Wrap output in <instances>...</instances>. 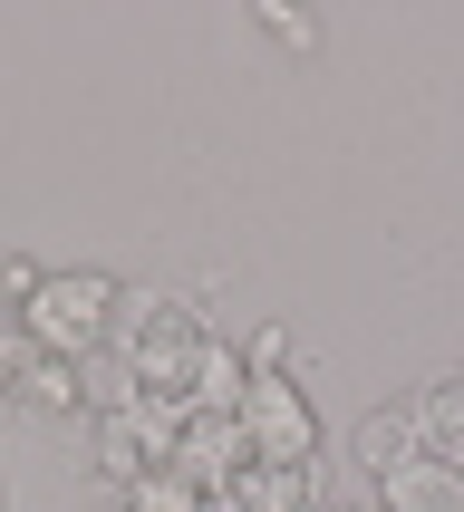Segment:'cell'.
Here are the masks:
<instances>
[{"mask_svg": "<svg viewBox=\"0 0 464 512\" xmlns=\"http://www.w3.org/2000/svg\"><path fill=\"white\" fill-rule=\"evenodd\" d=\"M213 358V329H203L184 300H116V368H126V397L155 406H194V377Z\"/></svg>", "mask_w": 464, "mask_h": 512, "instance_id": "6da1fadb", "label": "cell"}, {"mask_svg": "<svg viewBox=\"0 0 464 512\" xmlns=\"http://www.w3.org/2000/svg\"><path fill=\"white\" fill-rule=\"evenodd\" d=\"M116 300L126 290L107 281V271H39L20 300V339L39 348V358H97V348L116 339Z\"/></svg>", "mask_w": 464, "mask_h": 512, "instance_id": "7a4b0ae2", "label": "cell"}, {"mask_svg": "<svg viewBox=\"0 0 464 512\" xmlns=\"http://www.w3.org/2000/svg\"><path fill=\"white\" fill-rule=\"evenodd\" d=\"M232 426H242V445H252L261 464H310L319 455V406H310V387L281 377V368H252V377H242Z\"/></svg>", "mask_w": 464, "mask_h": 512, "instance_id": "3957f363", "label": "cell"}, {"mask_svg": "<svg viewBox=\"0 0 464 512\" xmlns=\"http://www.w3.org/2000/svg\"><path fill=\"white\" fill-rule=\"evenodd\" d=\"M174 435H184V406H155V397H126L97 416V474L107 484H145L174 464Z\"/></svg>", "mask_w": 464, "mask_h": 512, "instance_id": "277c9868", "label": "cell"}, {"mask_svg": "<svg viewBox=\"0 0 464 512\" xmlns=\"http://www.w3.org/2000/svg\"><path fill=\"white\" fill-rule=\"evenodd\" d=\"M387 512H464V455H416L377 484Z\"/></svg>", "mask_w": 464, "mask_h": 512, "instance_id": "5b68a950", "label": "cell"}, {"mask_svg": "<svg viewBox=\"0 0 464 512\" xmlns=\"http://www.w3.org/2000/svg\"><path fill=\"white\" fill-rule=\"evenodd\" d=\"M223 512H310V464H232V484L213 493Z\"/></svg>", "mask_w": 464, "mask_h": 512, "instance_id": "8992f818", "label": "cell"}, {"mask_svg": "<svg viewBox=\"0 0 464 512\" xmlns=\"http://www.w3.org/2000/svg\"><path fill=\"white\" fill-rule=\"evenodd\" d=\"M416 455H426V416H416V406H397V416H368V426H358V464H368L377 484H387L397 464H416Z\"/></svg>", "mask_w": 464, "mask_h": 512, "instance_id": "52a82bcc", "label": "cell"}, {"mask_svg": "<svg viewBox=\"0 0 464 512\" xmlns=\"http://www.w3.org/2000/svg\"><path fill=\"white\" fill-rule=\"evenodd\" d=\"M126 512H223V503H213L203 484H184V474L165 464V474H145V484H126Z\"/></svg>", "mask_w": 464, "mask_h": 512, "instance_id": "ba28073f", "label": "cell"}]
</instances>
